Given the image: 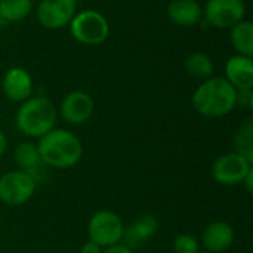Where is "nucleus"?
Segmentation results:
<instances>
[{
  "label": "nucleus",
  "instance_id": "f257e3e1",
  "mask_svg": "<svg viewBox=\"0 0 253 253\" xmlns=\"http://www.w3.org/2000/svg\"><path fill=\"white\" fill-rule=\"evenodd\" d=\"M36 145L42 163L50 169H71L79 165L83 157V144L80 138L73 130L64 127H53L39 138Z\"/></svg>",
  "mask_w": 253,
  "mask_h": 253
},
{
  "label": "nucleus",
  "instance_id": "f03ea898",
  "mask_svg": "<svg viewBox=\"0 0 253 253\" xmlns=\"http://www.w3.org/2000/svg\"><path fill=\"white\" fill-rule=\"evenodd\" d=\"M236 92L237 90L222 76H212L196 87L191 104L200 116L221 119L234 111Z\"/></svg>",
  "mask_w": 253,
  "mask_h": 253
},
{
  "label": "nucleus",
  "instance_id": "7ed1b4c3",
  "mask_svg": "<svg viewBox=\"0 0 253 253\" xmlns=\"http://www.w3.org/2000/svg\"><path fill=\"white\" fill-rule=\"evenodd\" d=\"M56 120L58 108L55 102L42 95H33L27 101L21 102L15 114L16 129L31 139H39L56 127Z\"/></svg>",
  "mask_w": 253,
  "mask_h": 253
},
{
  "label": "nucleus",
  "instance_id": "20e7f679",
  "mask_svg": "<svg viewBox=\"0 0 253 253\" xmlns=\"http://www.w3.org/2000/svg\"><path fill=\"white\" fill-rule=\"evenodd\" d=\"M71 37L84 46L102 44L110 36L108 19L95 9H84L76 12L68 25Z\"/></svg>",
  "mask_w": 253,
  "mask_h": 253
},
{
  "label": "nucleus",
  "instance_id": "39448f33",
  "mask_svg": "<svg viewBox=\"0 0 253 253\" xmlns=\"http://www.w3.org/2000/svg\"><path fill=\"white\" fill-rule=\"evenodd\" d=\"M125 222L113 211L102 209L95 212L87 222V237L99 248L105 249L123 242Z\"/></svg>",
  "mask_w": 253,
  "mask_h": 253
},
{
  "label": "nucleus",
  "instance_id": "423d86ee",
  "mask_svg": "<svg viewBox=\"0 0 253 253\" xmlns=\"http://www.w3.org/2000/svg\"><path fill=\"white\" fill-rule=\"evenodd\" d=\"M36 190V179L19 169L0 175V202L9 208L27 205L34 197Z\"/></svg>",
  "mask_w": 253,
  "mask_h": 253
},
{
  "label": "nucleus",
  "instance_id": "0eeeda50",
  "mask_svg": "<svg viewBox=\"0 0 253 253\" xmlns=\"http://www.w3.org/2000/svg\"><path fill=\"white\" fill-rule=\"evenodd\" d=\"M253 169V163L245 156L230 151L224 153L215 159L211 173L213 181L222 187H237L242 185L246 175Z\"/></svg>",
  "mask_w": 253,
  "mask_h": 253
},
{
  "label": "nucleus",
  "instance_id": "6e6552de",
  "mask_svg": "<svg viewBox=\"0 0 253 253\" xmlns=\"http://www.w3.org/2000/svg\"><path fill=\"white\" fill-rule=\"evenodd\" d=\"M246 18L243 0H208L203 6V21L219 30H230Z\"/></svg>",
  "mask_w": 253,
  "mask_h": 253
},
{
  "label": "nucleus",
  "instance_id": "1a4fd4ad",
  "mask_svg": "<svg viewBox=\"0 0 253 253\" xmlns=\"http://www.w3.org/2000/svg\"><path fill=\"white\" fill-rule=\"evenodd\" d=\"M76 12V0H40L34 7L37 22L46 30H61L68 27Z\"/></svg>",
  "mask_w": 253,
  "mask_h": 253
},
{
  "label": "nucleus",
  "instance_id": "9d476101",
  "mask_svg": "<svg viewBox=\"0 0 253 253\" xmlns=\"http://www.w3.org/2000/svg\"><path fill=\"white\" fill-rule=\"evenodd\" d=\"M58 108V117H61L70 126H80L86 123L95 110V101L90 93L84 90L68 92Z\"/></svg>",
  "mask_w": 253,
  "mask_h": 253
},
{
  "label": "nucleus",
  "instance_id": "9b49d317",
  "mask_svg": "<svg viewBox=\"0 0 253 253\" xmlns=\"http://www.w3.org/2000/svg\"><path fill=\"white\" fill-rule=\"evenodd\" d=\"M3 95L15 104H21L33 96L34 82L28 70L24 67H10L1 79Z\"/></svg>",
  "mask_w": 253,
  "mask_h": 253
},
{
  "label": "nucleus",
  "instance_id": "f8f14e48",
  "mask_svg": "<svg viewBox=\"0 0 253 253\" xmlns=\"http://www.w3.org/2000/svg\"><path fill=\"white\" fill-rule=\"evenodd\" d=\"M200 248L209 253L228 252L236 242V231L231 224L225 221L211 222L200 236Z\"/></svg>",
  "mask_w": 253,
  "mask_h": 253
},
{
  "label": "nucleus",
  "instance_id": "ddd939ff",
  "mask_svg": "<svg viewBox=\"0 0 253 253\" xmlns=\"http://www.w3.org/2000/svg\"><path fill=\"white\" fill-rule=\"evenodd\" d=\"M222 77L236 90L253 89V59L239 53L231 55L224 65Z\"/></svg>",
  "mask_w": 253,
  "mask_h": 253
},
{
  "label": "nucleus",
  "instance_id": "4468645a",
  "mask_svg": "<svg viewBox=\"0 0 253 253\" xmlns=\"http://www.w3.org/2000/svg\"><path fill=\"white\" fill-rule=\"evenodd\" d=\"M166 15L175 25L190 28L203 22V6L197 0H170Z\"/></svg>",
  "mask_w": 253,
  "mask_h": 253
},
{
  "label": "nucleus",
  "instance_id": "2eb2a0df",
  "mask_svg": "<svg viewBox=\"0 0 253 253\" xmlns=\"http://www.w3.org/2000/svg\"><path fill=\"white\" fill-rule=\"evenodd\" d=\"M159 231V221L154 215L145 213L135 219L129 227L125 228L123 242L130 249L139 248L151 240Z\"/></svg>",
  "mask_w": 253,
  "mask_h": 253
},
{
  "label": "nucleus",
  "instance_id": "dca6fc26",
  "mask_svg": "<svg viewBox=\"0 0 253 253\" xmlns=\"http://www.w3.org/2000/svg\"><path fill=\"white\" fill-rule=\"evenodd\" d=\"M13 162L18 166L19 170L31 175L36 182L39 184V173L43 172V168H46L42 163L37 145L31 141H22L19 142L13 150Z\"/></svg>",
  "mask_w": 253,
  "mask_h": 253
},
{
  "label": "nucleus",
  "instance_id": "f3484780",
  "mask_svg": "<svg viewBox=\"0 0 253 253\" xmlns=\"http://www.w3.org/2000/svg\"><path fill=\"white\" fill-rule=\"evenodd\" d=\"M230 43L236 53L253 56V22L243 19L230 28Z\"/></svg>",
  "mask_w": 253,
  "mask_h": 253
},
{
  "label": "nucleus",
  "instance_id": "a211bd4d",
  "mask_svg": "<svg viewBox=\"0 0 253 253\" xmlns=\"http://www.w3.org/2000/svg\"><path fill=\"white\" fill-rule=\"evenodd\" d=\"M184 67H185V71L191 77H194L197 80H202V82L215 74L213 59L205 52H193V53H190L185 58Z\"/></svg>",
  "mask_w": 253,
  "mask_h": 253
},
{
  "label": "nucleus",
  "instance_id": "6ab92c4d",
  "mask_svg": "<svg viewBox=\"0 0 253 253\" xmlns=\"http://www.w3.org/2000/svg\"><path fill=\"white\" fill-rule=\"evenodd\" d=\"M34 12L33 0H0V15L6 24L21 22Z\"/></svg>",
  "mask_w": 253,
  "mask_h": 253
},
{
  "label": "nucleus",
  "instance_id": "aec40b11",
  "mask_svg": "<svg viewBox=\"0 0 253 253\" xmlns=\"http://www.w3.org/2000/svg\"><path fill=\"white\" fill-rule=\"evenodd\" d=\"M233 145L236 153L245 156L249 162L253 163V123L252 119H248L236 132Z\"/></svg>",
  "mask_w": 253,
  "mask_h": 253
},
{
  "label": "nucleus",
  "instance_id": "412c9836",
  "mask_svg": "<svg viewBox=\"0 0 253 253\" xmlns=\"http://www.w3.org/2000/svg\"><path fill=\"white\" fill-rule=\"evenodd\" d=\"M173 253H197L200 249V242L196 236L190 233L178 234L172 242Z\"/></svg>",
  "mask_w": 253,
  "mask_h": 253
},
{
  "label": "nucleus",
  "instance_id": "4be33fe9",
  "mask_svg": "<svg viewBox=\"0 0 253 253\" xmlns=\"http://www.w3.org/2000/svg\"><path fill=\"white\" fill-rule=\"evenodd\" d=\"M253 89H240L236 92V108L252 110Z\"/></svg>",
  "mask_w": 253,
  "mask_h": 253
},
{
  "label": "nucleus",
  "instance_id": "5701e85b",
  "mask_svg": "<svg viewBox=\"0 0 253 253\" xmlns=\"http://www.w3.org/2000/svg\"><path fill=\"white\" fill-rule=\"evenodd\" d=\"M102 253H135V251L130 249L127 245H125V243L122 242V243H117V245H114V246H110V248L102 249Z\"/></svg>",
  "mask_w": 253,
  "mask_h": 253
},
{
  "label": "nucleus",
  "instance_id": "b1692460",
  "mask_svg": "<svg viewBox=\"0 0 253 253\" xmlns=\"http://www.w3.org/2000/svg\"><path fill=\"white\" fill-rule=\"evenodd\" d=\"M80 253H102V248H99L96 243L87 240L86 243L82 245L80 248Z\"/></svg>",
  "mask_w": 253,
  "mask_h": 253
},
{
  "label": "nucleus",
  "instance_id": "393cba45",
  "mask_svg": "<svg viewBox=\"0 0 253 253\" xmlns=\"http://www.w3.org/2000/svg\"><path fill=\"white\" fill-rule=\"evenodd\" d=\"M242 185L246 188V191L248 193H252L253 191V169L246 175V178L243 179V182H242Z\"/></svg>",
  "mask_w": 253,
  "mask_h": 253
},
{
  "label": "nucleus",
  "instance_id": "a878e982",
  "mask_svg": "<svg viewBox=\"0 0 253 253\" xmlns=\"http://www.w3.org/2000/svg\"><path fill=\"white\" fill-rule=\"evenodd\" d=\"M7 136L4 135V132L0 129V159L4 156V153H6V150H7Z\"/></svg>",
  "mask_w": 253,
  "mask_h": 253
},
{
  "label": "nucleus",
  "instance_id": "bb28decb",
  "mask_svg": "<svg viewBox=\"0 0 253 253\" xmlns=\"http://www.w3.org/2000/svg\"><path fill=\"white\" fill-rule=\"evenodd\" d=\"M4 25H6V22H4V19L1 18V15H0V28H1V27H4Z\"/></svg>",
  "mask_w": 253,
  "mask_h": 253
},
{
  "label": "nucleus",
  "instance_id": "cd10ccee",
  "mask_svg": "<svg viewBox=\"0 0 253 253\" xmlns=\"http://www.w3.org/2000/svg\"><path fill=\"white\" fill-rule=\"evenodd\" d=\"M197 253H209V252H206V251H199Z\"/></svg>",
  "mask_w": 253,
  "mask_h": 253
},
{
  "label": "nucleus",
  "instance_id": "c85d7f7f",
  "mask_svg": "<svg viewBox=\"0 0 253 253\" xmlns=\"http://www.w3.org/2000/svg\"><path fill=\"white\" fill-rule=\"evenodd\" d=\"M0 225H1V213H0Z\"/></svg>",
  "mask_w": 253,
  "mask_h": 253
}]
</instances>
